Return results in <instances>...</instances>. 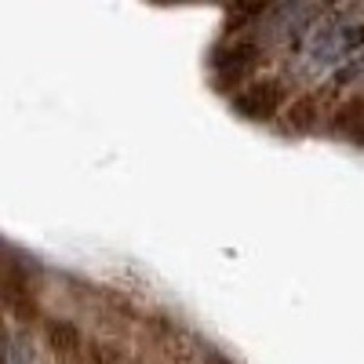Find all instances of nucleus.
I'll return each instance as SVG.
<instances>
[{"label": "nucleus", "instance_id": "obj_1", "mask_svg": "<svg viewBox=\"0 0 364 364\" xmlns=\"http://www.w3.org/2000/svg\"><path fill=\"white\" fill-rule=\"evenodd\" d=\"M299 41H302L299 70L306 77H324L346 63V51H353V44L360 41V26L350 22V15L346 18H321V22H310Z\"/></svg>", "mask_w": 364, "mask_h": 364}, {"label": "nucleus", "instance_id": "obj_2", "mask_svg": "<svg viewBox=\"0 0 364 364\" xmlns=\"http://www.w3.org/2000/svg\"><path fill=\"white\" fill-rule=\"evenodd\" d=\"M0 364H37L29 343L18 336V331H4L0 336Z\"/></svg>", "mask_w": 364, "mask_h": 364}]
</instances>
